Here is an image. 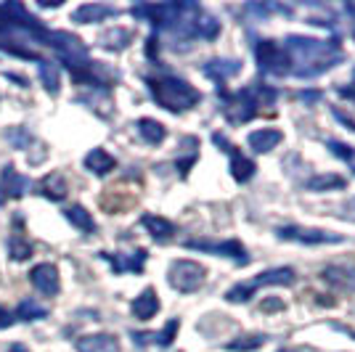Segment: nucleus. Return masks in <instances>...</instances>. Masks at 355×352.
<instances>
[{"label": "nucleus", "instance_id": "nucleus-36", "mask_svg": "<svg viewBox=\"0 0 355 352\" xmlns=\"http://www.w3.org/2000/svg\"><path fill=\"white\" fill-rule=\"evenodd\" d=\"M14 323H16L14 313H8L6 308H0V328H11Z\"/></svg>", "mask_w": 355, "mask_h": 352}, {"label": "nucleus", "instance_id": "nucleus-34", "mask_svg": "<svg viewBox=\"0 0 355 352\" xmlns=\"http://www.w3.org/2000/svg\"><path fill=\"white\" fill-rule=\"evenodd\" d=\"M6 138L11 141V146H14V148H27L32 141H35L27 127H11V130L6 132Z\"/></svg>", "mask_w": 355, "mask_h": 352}, {"label": "nucleus", "instance_id": "nucleus-30", "mask_svg": "<svg viewBox=\"0 0 355 352\" xmlns=\"http://www.w3.org/2000/svg\"><path fill=\"white\" fill-rule=\"evenodd\" d=\"M37 74H40V82H43V88L48 90L51 96H56V93H59V85H61L59 64L40 59V61H37Z\"/></svg>", "mask_w": 355, "mask_h": 352}, {"label": "nucleus", "instance_id": "nucleus-24", "mask_svg": "<svg viewBox=\"0 0 355 352\" xmlns=\"http://www.w3.org/2000/svg\"><path fill=\"white\" fill-rule=\"evenodd\" d=\"M141 225L146 228L154 241L159 244H167L173 236H175V222H170L167 218H159V215H144L141 218Z\"/></svg>", "mask_w": 355, "mask_h": 352}, {"label": "nucleus", "instance_id": "nucleus-26", "mask_svg": "<svg viewBox=\"0 0 355 352\" xmlns=\"http://www.w3.org/2000/svg\"><path fill=\"white\" fill-rule=\"evenodd\" d=\"M321 279L326 283H331V286H337V289H353L355 270L353 267H345V265H329L324 273H321Z\"/></svg>", "mask_w": 355, "mask_h": 352}, {"label": "nucleus", "instance_id": "nucleus-43", "mask_svg": "<svg viewBox=\"0 0 355 352\" xmlns=\"http://www.w3.org/2000/svg\"><path fill=\"white\" fill-rule=\"evenodd\" d=\"M6 202H8V199H6V196H3V191H0V206L6 204Z\"/></svg>", "mask_w": 355, "mask_h": 352}, {"label": "nucleus", "instance_id": "nucleus-44", "mask_svg": "<svg viewBox=\"0 0 355 352\" xmlns=\"http://www.w3.org/2000/svg\"><path fill=\"white\" fill-rule=\"evenodd\" d=\"M353 85H355V72H353Z\"/></svg>", "mask_w": 355, "mask_h": 352}, {"label": "nucleus", "instance_id": "nucleus-3", "mask_svg": "<svg viewBox=\"0 0 355 352\" xmlns=\"http://www.w3.org/2000/svg\"><path fill=\"white\" fill-rule=\"evenodd\" d=\"M148 93L157 101V106H162L173 114L189 112L196 103L202 101V93L193 88L191 82H186L183 77L175 74H162V77H148L146 80Z\"/></svg>", "mask_w": 355, "mask_h": 352}, {"label": "nucleus", "instance_id": "nucleus-2", "mask_svg": "<svg viewBox=\"0 0 355 352\" xmlns=\"http://www.w3.org/2000/svg\"><path fill=\"white\" fill-rule=\"evenodd\" d=\"M218 96L223 98V114L231 125H244L252 117H257L260 106H270L279 98V93L268 85H250L236 93H228L225 85H218Z\"/></svg>", "mask_w": 355, "mask_h": 352}, {"label": "nucleus", "instance_id": "nucleus-5", "mask_svg": "<svg viewBox=\"0 0 355 352\" xmlns=\"http://www.w3.org/2000/svg\"><path fill=\"white\" fill-rule=\"evenodd\" d=\"M297 281V273L292 267H273V270H266V273H260L254 281L250 283H236V286H231L228 292H225V302H231V305H244V302H250L254 292L260 289V286H292Z\"/></svg>", "mask_w": 355, "mask_h": 352}, {"label": "nucleus", "instance_id": "nucleus-13", "mask_svg": "<svg viewBox=\"0 0 355 352\" xmlns=\"http://www.w3.org/2000/svg\"><path fill=\"white\" fill-rule=\"evenodd\" d=\"M98 257L112 265L114 276L122 273H144V265H146V249H135L130 254H122V252H98Z\"/></svg>", "mask_w": 355, "mask_h": 352}, {"label": "nucleus", "instance_id": "nucleus-12", "mask_svg": "<svg viewBox=\"0 0 355 352\" xmlns=\"http://www.w3.org/2000/svg\"><path fill=\"white\" fill-rule=\"evenodd\" d=\"M189 249L196 252H207V254H218V257H228L236 265H247L250 263V254L244 249V244L239 238H228V241H186Z\"/></svg>", "mask_w": 355, "mask_h": 352}, {"label": "nucleus", "instance_id": "nucleus-7", "mask_svg": "<svg viewBox=\"0 0 355 352\" xmlns=\"http://www.w3.org/2000/svg\"><path fill=\"white\" fill-rule=\"evenodd\" d=\"M183 11V3H144V6H133L130 14L141 21H151L154 30H173L178 16Z\"/></svg>", "mask_w": 355, "mask_h": 352}, {"label": "nucleus", "instance_id": "nucleus-16", "mask_svg": "<svg viewBox=\"0 0 355 352\" xmlns=\"http://www.w3.org/2000/svg\"><path fill=\"white\" fill-rule=\"evenodd\" d=\"M119 14V8L114 6H106V3H85L80 8L72 11V21L77 24H98V21H106V19H114Z\"/></svg>", "mask_w": 355, "mask_h": 352}, {"label": "nucleus", "instance_id": "nucleus-40", "mask_svg": "<svg viewBox=\"0 0 355 352\" xmlns=\"http://www.w3.org/2000/svg\"><path fill=\"white\" fill-rule=\"evenodd\" d=\"M297 98H302V101H315V98H321V93H300Z\"/></svg>", "mask_w": 355, "mask_h": 352}, {"label": "nucleus", "instance_id": "nucleus-31", "mask_svg": "<svg viewBox=\"0 0 355 352\" xmlns=\"http://www.w3.org/2000/svg\"><path fill=\"white\" fill-rule=\"evenodd\" d=\"M347 186V180L342 175H334V173H329V175H313L308 183H305V188L308 191H340Z\"/></svg>", "mask_w": 355, "mask_h": 352}, {"label": "nucleus", "instance_id": "nucleus-8", "mask_svg": "<svg viewBox=\"0 0 355 352\" xmlns=\"http://www.w3.org/2000/svg\"><path fill=\"white\" fill-rule=\"evenodd\" d=\"M254 56H257V64H260V72L276 74V77L292 74L289 56H286L284 45L276 43V40H260L254 45Z\"/></svg>", "mask_w": 355, "mask_h": 352}, {"label": "nucleus", "instance_id": "nucleus-1", "mask_svg": "<svg viewBox=\"0 0 355 352\" xmlns=\"http://www.w3.org/2000/svg\"><path fill=\"white\" fill-rule=\"evenodd\" d=\"M284 51L292 64V74L300 80L318 77L342 61V48L337 40H315V37L289 35L284 40Z\"/></svg>", "mask_w": 355, "mask_h": 352}, {"label": "nucleus", "instance_id": "nucleus-39", "mask_svg": "<svg viewBox=\"0 0 355 352\" xmlns=\"http://www.w3.org/2000/svg\"><path fill=\"white\" fill-rule=\"evenodd\" d=\"M263 310H284V302H279V299H268V302H263Z\"/></svg>", "mask_w": 355, "mask_h": 352}, {"label": "nucleus", "instance_id": "nucleus-6", "mask_svg": "<svg viewBox=\"0 0 355 352\" xmlns=\"http://www.w3.org/2000/svg\"><path fill=\"white\" fill-rule=\"evenodd\" d=\"M207 267L193 260H175L167 270V283L180 294H193L205 286Z\"/></svg>", "mask_w": 355, "mask_h": 352}, {"label": "nucleus", "instance_id": "nucleus-29", "mask_svg": "<svg viewBox=\"0 0 355 352\" xmlns=\"http://www.w3.org/2000/svg\"><path fill=\"white\" fill-rule=\"evenodd\" d=\"M130 40H133V32L125 30V27H112L98 37L101 48H106V51H125L130 45Z\"/></svg>", "mask_w": 355, "mask_h": 352}, {"label": "nucleus", "instance_id": "nucleus-20", "mask_svg": "<svg viewBox=\"0 0 355 352\" xmlns=\"http://www.w3.org/2000/svg\"><path fill=\"white\" fill-rule=\"evenodd\" d=\"M77 352H119V342L112 334H88V337L74 339Z\"/></svg>", "mask_w": 355, "mask_h": 352}, {"label": "nucleus", "instance_id": "nucleus-21", "mask_svg": "<svg viewBox=\"0 0 355 352\" xmlns=\"http://www.w3.org/2000/svg\"><path fill=\"white\" fill-rule=\"evenodd\" d=\"M282 141H284V132L276 130V127H260V130H252L250 135H247V143H250V148L257 151V154L273 151Z\"/></svg>", "mask_w": 355, "mask_h": 352}, {"label": "nucleus", "instance_id": "nucleus-38", "mask_svg": "<svg viewBox=\"0 0 355 352\" xmlns=\"http://www.w3.org/2000/svg\"><path fill=\"white\" fill-rule=\"evenodd\" d=\"M337 93H340L342 98H350V101H355V85H350V88H337Z\"/></svg>", "mask_w": 355, "mask_h": 352}, {"label": "nucleus", "instance_id": "nucleus-28", "mask_svg": "<svg viewBox=\"0 0 355 352\" xmlns=\"http://www.w3.org/2000/svg\"><path fill=\"white\" fill-rule=\"evenodd\" d=\"M135 130H138V135L146 141L148 146H159L164 138H167V130H164V125L162 122H157V119H138L135 122Z\"/></svg>", "mask_w": 355, "mask_h": 352}, {"label": "nucleus", "instance_id": "nucleus-41", "mask_svg": "<svg viewBox=\"0 0 355 352\" xmlns=\"http://www.w3.org/2000/svg\"><path fill=\"white\" fill-rule=\"evenodd\" d=\"M347 11L353 14V40H355V6H347Z\"/></svg>", "mask_w": 355, "mask_h": 352}, {"label": "nucleus", "instance_id": "nucleus-19", "mask_svg": "<svg viewBox=\"0 0 355 352\" xmlns=\"http://www.w3.org/2000/svg\"><path fill=\"white\" fill-rule=\"evenodd\" d=\"M35 191L45 196V199H51V202H64L67 199V177L61 175L59 170H53V173H48L43 180H37V186H35Z\"/></svg>", "mask_w": 355, "mask_h": 352}, {"label": "nucleus", "instance_id": "nucleus-25", "mask_svg": "<svg viewBox=\"0 0 355 352\" xmlns=\"http://www.w3.org/2000/svg\"><path fill=\"white\" fill-rule=\"evenodd\" d=\"M64 218L72 222L74 228L80 231V234H96V220H93V215H90L85 206H80V204H69L67 209H64Z\"/></svg>", "mask_w": 355, "mask_h": 352}, {"label": "nucleus", "instance_id": "nucleus-35", "mask_svg": "<svg viewBox=\"0 0 355 352\" xmlns=\"http://www.w3.org/2000/svg\"><path fill=\"white\" fill-rule=\"evenodd\" d=\"M326 148L334 154V157H340L342 161H353L355 159V148L353 146H347V143H340V141H326Z\"/></svg>", "mask_w": 355, "mask_h": 352}, {"label": "nucleus", "instance_id": "nucleus-14", "mask_svg": "<svg viewBox=\"0 0 355 352\" xmlns=\"http://www.w3.org/2000/svg\"><path fill=\"white\" fill-rule=\"evenodd\" d=\"M30 283L35 286V292H40L43 297H56L61 289L59 281V267L51 263H40L30 270Z\"/></svg>", "mask_w": 355, "mask_h": 352}, {"label": "nucleus", "instance_id": "nucleus-32", "mask_svg": "<svg viewBox=\"0 0 355 352\" xmlns=\"http://www.w3.org/2000/svg\"><path fill=\"white\" fill-rule=\"evenodd\" d=\"M8 254H11V260H14V263H24V260H30L32 257L30 238H27L24 234H19V231H14V234L8 236Z\"/></svg>", "mask_w": 355, "mask_h": 352}, {"label": "nucleus", "instance_id": "nucleus-37", "mask_svg": "<svg viewBox=\"0 0 355 352\" xmlns=\"http://www.w3.org/2000/svg\"><path fill=\"white\" fill-rule=\"evenodd\" d=\"M331 114H334V117L340 119L342 125H347V127H350V130L355 132V119H353V117H347V114H345V112H340V109H337V106H334V109H331Z\"/></svg>", "mask_w": 355, "mask_h": 352}, {"label": "nucleus", "instance_id": "nucleus-27", "mask_svg": "<svg viewBox=\"0 0 355 352\" xmlns=\"http://www.w3.org/2000/svg\"><path fill=\"white\" fill-rule=\"evenodd\" d=\"M16 321H24V323H35V321H43L48 318V308H45L43 302H37L35 297H24L21 302H19V308H16Z\"/></svg>", "mask_w": 355, "mask_h": 352}, {"label": "nucleus", "instance_id": "nucleus-23", "mask_svg": "<svg viewBox=\"0 0 355 352\" xmlns=\"http://www.w3.org/2000/svg\"><path fill=\"white\" fill-rule=\"evenodd\" d=\"M85 170H90L93 175L98 177H106L114 167H117V159L109 154V151H104V148H90L88 154H85Z\"/></svg>", "mask_w": 355, "mask_h": 352}, {"label": "nucleus", "instance_id": "nucleus-42", "mask_svg": "<svg viewBox=\"0 0 355 352\" xmlns=\"http://www.w3.org/2000/svg\"><path fill=\"white\" fill-rule=\"evenodd\" d=\"M8 352H30V350H27V347H21V344H14V347H11Z\"/></svg>", "mask_w": 355, "mask_h": 352}, {"label": "nucleus", "instance_id": "nucleus-33", "mask_svg": "<svg viewBox=\"0 0 355 352\" xmlns=\"http://www.w3.org/2000/svg\"><path fill=\"white\" fill-rule=\"evenodd\" d=\"M268 342L266 334H250V337H239L234 339V342H228L225 347L231 352H252V350H257V347H263Z\"/></svg>", "mask_w": 355, "mask_h": 352}, {"label": "nucleus", "instance_id": "nucleus-22", "mask_svg": "<svg viewBox=\"0 0 355 352\" xmlns=\"http://www.w3.org/2000/svg\"><path fill=\"white\" fill-rule=\"evenodd\" d=\"M202 72L212 77L218 85H225V80L228 77H236L241 72V61H234V59H209L205 67H202Z\"/></svg>", "mask_w": 355, "mask_h": 352}, {"label": "nucleus", "instance_id": "nucleus-18", "mask_svg": "<svg viewBox=\"0 0 355 352\" xmlns=\"http://www.w3.org/2000/svg\"><path fill=\"white\" fill-rule=\"evenodd\" d=\"M159 294H157V289H144V292L138 294L133 299V305H130V313H133V318H138V321H151L157 313H159Z\"/></svg>", "mask_w": 355, "mask_h": 352}, {"label": "nucleus", "instance_id": "nucleus-4", "mask_svg": "<svg viewBox=\"0 0 355 352\" xmlns=\"http://www.w3.org/2000/svg\"><path fill=\"white\" fill-rule=\"evenodd\" d=\"M43 45L48 48H53L56 51V56L64 61V67L74 72V69H80L83 64H88V45L83 43L77 35L72 32H64V30H45L43 35Z\"/></svg>", "mask_w": 355, "mask_h": 352}, {"label": "nucleus", "instance_id": "nucleus-11", "mask_svg": "<svg viewBox=\"0 0 355 352\" xmlns=\"http://www.w3.org/2000/svg\"><path fill=\"white\" fill-rule=\"evenodd\" d=\"M69 74H72L74 82L88 85V88H93V90H106L117 82V72L109 69L101 61H88V64H83L80 69H74V72H69Z\"/></svg>", "mask_w": 355, "mask_h": 352}, {"label": "nucleus", "instance_id": "nucleus-9", "mask_svg": "<svg viewBox=\"0 0 355 352\" xmlns=\"http://www.w3.org/2000/svg\"><path fill=\"white\" fill-rule=\"evenodd\" d=\"M282 241H297V244H308V247H318V244H342L345 236L334 234V231H321V228H300V225H284L276 231Z\"/></svg>", "mask_w": 355, "mask_h": 352}, {"label": "nucleus", "instance_id": "nucleus-45", "mask_svg": "<svg viewBox=\"0 0 355 352\" xmlns=\"http://www.w3.org/2000/svg\"><path fill=\"white\" fill-rule=\"evenodd\" d=\"M279 352H289V350H279Z\"/></svg>", "mask_w": 355, "mask_h": 352}, {"label": "nucleus", "instance_id": "nucleus-10", "mask_svg": "<svg viewBox=\"0 0 355 352\" xmlns=\"http://www.w3.org/2000/svg\"><path fill=\"white\" fill-rule=\"evenodd\" d=\"M212 143L231 157V175H234V180L236 183H250L252 177H254V173H257V164L250 157H244L239 151V146H234L223 132H212Z\"/></svg>", "mask_w": 355, "mask_h": 352}, {"label": "nucleus", "instance_id": "nucleus-17", "mask_svg": "<svg viewBox=\"0 0 355 352\" xmlns=\"http://www.w3.org/2000/svg\"><path fill=\"white\" fill-rule=\"evenodd\" d=\"M27 188H30V180L21 175L14 164H6L0 170V191L6 199H21L27 193Z\"/></svg>", "mask_w": 355, "mask_h": 352}, {"label": "nucleus", "instance_id": "nucleus-15", "mask_svg": "<svg viewBox=\"0 0 355 352\" xmlns=\"http://www.w3.org/2000/svg\"><path fill=\"white\" fill-rule=\"evenodd\" d=\"M178 328H180V321L178 318H173V321L164 323L162 331H133L130 337H133V342L138 344V347H146V344H157V347H170L173 342H175L178 337Z\"/></svg>", "mask_w": 355, "mask_h": 352}]
</instances>
